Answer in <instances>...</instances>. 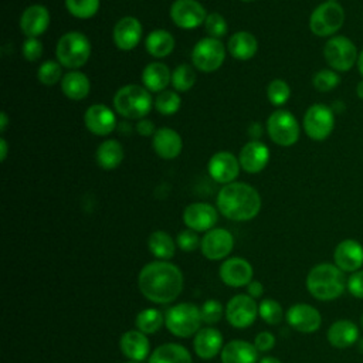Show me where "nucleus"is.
<instances>
[{
	"mask_svg": "<svg viewBox=\"0 0 363 363\" xmlns=\"http://www.w3.org/2000/svg\"><path fill=\"white\" fill-rule=\"evenodd\" d=\"M258 315L268 325H278L284 319V311L278 301L267 298L258 303Z\"/></svg>",
	"mask_w": 363,
	"mask_h": 363,
	"instance_id": "obj_37",
	"label": "nucleus"
},
{
	"mask_svg": "<svg viewBox=\"0 0 363 363\" xmlns=\"http://www.w3.org/2000/svg\"><path fill=\"white\" fill-rule=\"evenodd\" d=\"M50 24V11L43 4H31L28 6L21 17H20V28L21 33L27 38H37L45 30Z\"/></svg>",
	"mask_w": 363,
	"mask_h": 363,
	"instance_id": "obj_22",
	"label": "nucleus"
},
{
	"mask_svg": "<svg viewBox=\"0 0 363 363\" xmlns=\"http://www.w3.org/2000/svg\"><path fill=\"white\" fill-rule=\"evenodd\" d=\"M247 292L251 298L257 299V298H261V295L264 294V286L261 282L258 281H251L248 285H247Z\"/></svg>",
	"mask_w": 363,
	"mask_h": 363,
	"instance_id": "obj_51",
	"label": "nucleus"
},
{
	"mask_svg": "<svg viewBox=\"0 0 363 363\" xmlns=\"http://www.w3.org/2000/svg\"><path fill=\"white\" fill-rule=\"evenodd\" d=\"M238 160L247 173H258L269 160V149L259 140H251L242 146Z\"/></svg>",
	"mask_w": 363,
	"mask_h": 363,
	"instance_id": "obj_25",
	"label": "nucleus"
},
{
	"mask_svg": "<svg viewBox=\"0 0 363 363\" xmlns=\"http://www.w3.org/2000/svg\"><path fill=\"white\" fill-rule=\"evenodd\" d=\"M339 82H340V77L332 69H320L312 78V84L315 89H318L319 92L332 91L339 85Z\"/></svg>",
	"mask_w": 363,
	"mask_h": 363,
	"instance_id": "obj_43",
	"label": "nucleus"
},
{
	"mask_svg": "<svg viewBox=\"0 0 363 363\" xmlns=\"http://www.w3.org/2000/svg\"><path fill=\"white\" fill-rule=\"evenodd\" d=\"M57 61L69 69L81 68L91 57V43L88 37L79 31L65 33L55 47Z\"/></svg>",
	"mask_w": 363,
	"mask_h": 363,
	"instance_id": "obj_5",
	"label": "nucleus"
},
{
	"mask_svg": "<svg viewBox=\"0 0 363 363\" xmlns=\"http://www.w3.org/2000/svg\"><path fill=\"white\" fill-rule=\"evenodd\" d=\"M119 347L122 354L133 362H143L147 359V356H150V343L146 335L138 329L122 333Z\"/></svg>",
	"mask_w": 363,
	"mask_h": 363,
	"instance_id": "obj_23",
	"label": "nucleus"
},
{
	"mask_svg": "<svg viewBox=\"0 0 363 363\" xmlns=\"http://www.w3.org/2000/svg\"><path fill=\"white\" fill-rule=\"evenodd\" d=\"M196 82V74L189 64L177 65L172 72V84L176 91H189Z\"/></svg>",
	"mask_w": 363,
	"mask_h": 363,
	"instance_id": "obj_39",
	"label": "nucleus"
},
{
	"mask_svg": "<svg viewBox=\"0 0 363 363\" xmlns=\"http://www.w3.org/2000/svg\"><path fill=\"white\" fill-rule=\"evenodd\" d=\"M204 28L211 38L218 40L227 34L228 26H227L225 18L220 13H211L207 16V18L204 21Z\"/></svg>",
	"mask_w": 363,
	"mask_h": 363,
	"instance_id": "obj_45",
	"label": "nucleus"
},
{
	"mask_svg": "<svg viewBox=\"0 0 363 363\" xmlns=\"http://www.w3.org/2000/svg\"><path fill=\"white\" fill-rule=\"evenodd\" d=\"M193 349L200 359L208 360L221 353L223 335L218 329L207 326L201 328L193 339Z\"/></svg>",
	"mask_w": 363,
	"mask_h": 363,
	"instance_id": "obj_24",
	"label": "nucleus"
},
{
	"mask_svg": "<svg viewBox=\"0 0 363 363\" xmlns=\"http://www.w3.org/2000/svg\"><path fill=\"white\" fill-rule=\"evenodd\" d=\"M356 92H357V96H359L360 99H363V81H360V82L357 84Z\"/></svg>",
	"mask_w": 363,
	"mask_h": 363,
	"instance_id": "obj_55",
	"label": "nucleus"
},
{
	"mask_svg": "<svg viewBox=\"0 0 363 363\" xmlns=\"http://www.w3.org/2000/svg\"><path fill=\"white\" fill-rule=\"evenodd\" d=\"M289 85L284 79H272L267 88L268 101L275 106L284 105L289 99Z\"/></svg>",
	"mask_w": 363,
	"mask_h": 363,
	"instance_id": "obj_42",
	"label": "nucleus"
},
{
	"mask_svg": "<svg viewBox=\"0 0 363 363\" xmlns=\"http://www.w3.org/2000/svg\"><path fill=\"white\" fill-rule=\"evenodd\" d=\"M328 1H336V0H328Z\"/></svg>",
	"mask_w": 363,
	"mask_h": 363,
	"instance_id": "obj_61",
	"label": "nucleus"
},
{
	"mask_svg": "<svg viewBox=\"0 0 363 363\" xmlns=\"http://www.w3.org/2000/svg\"><path fill=\"white\" fill-rule=\"evenodd\" d=\"M86 129L98 136H106L113 132L116 126V118L111 108L102 104L91 105L84 115Z\"/></svg>",
	"mask_w": 363,
	"mask_h": 363,
	"instance_id": "obj_20",
	"label": "nucleus"
},
{
	"mask_svg": "<svg viewBox=\"0 0 363 363\" xmlns=\"http://www.w3.org/2000/svg\"><path fill=\"white\" fill-rule=\"evenodd\" d=\"M234 247V237L225 228H211L201 238V254L210 261L224 259Z\"/></svg>",
	"mask_w": 363,
	"mask_h": 363,
	"instance_id": "obj_14",
	"label": "nucleus"
},
{
	"mask_svg": "<svg viewBox=\"0 0 363 363\" xmlns=\"http://www.w3.org/2000/svg\"><path fill=\"white\" fill-rule=\"evenodd\" d=\"M220 278L227 286H247L252 281V265L242 257L227 258L220 265Z\"/></svg>",
	"mask_w": 363,
	"mask_h": 363,
	"instance_id": "obj_16",
	"label": "nucleus"
},
{
	"mask_svg": "<svg viewBox=\"0 0 363 363\" xmlns=\"http://www.w3.org/2000/svg\"><path fill=\"white\" fill-rule=\"evenodd\" d=\"M333 259L343 272H356L363 265V245L353 238H346L336 245Z\"/></svg>",
	"mask_w": 363,
	"mask_h": 363,
	"instance_id": "obj_19",
	"label": "nucleus"
},
{
	"mask_svg": "<svg viewBox=\"0 0 363 363\" xmlns=\"http://www.w3.org/2000/svg\"><path fill=\"white\" fill-rule=\"evenodd\" d=\"M357 347H359L360 353H363V339H360V340L357 342Z\"/></svg>",
	"mask_w": 363,
	"mask_h": 363,
	"instance_id": "obj_57",
	"label": "nucleus"
},
{
	"mask_svg": "<svg viewBox=\"0 0 363 363\" xmlns=\"http://www.w3.org/2000/svg\"><path fill=\"white\" fill-rule=\"evenodd\" d=\"M61 89L67 98L81 101L88 96L91 82L85 74L79 71H69L61 79Z\"/></svg>",
	"mask_w": 363,
	"mask_h": 363,
	"instance_id": "obj_32",
	"label": "nucleus"
},
{
	"mask_svg": "<svg viewBox=\"0 0 363 363\" xmlns=\"http://www.w3.org/2000/svg\"><path fill=\"white\" fill-rule=\"evenodd\" d=\"M225 58V48L217 38H201L191 51L193 65L203 72H213L221 67Z\"/></svg>",
	"mask_w": 363,
	"mask_h": 363,
	"instance_id": "obj_10",
	"label": "nucleus"
},
{
	"mask_svg": "<svg viewBox=\"0 0 363 363\" xmlns=\"http://www.w3.org/2000/svg\"><path fill=\"white\" fill-rule=\"evenodd\" d=\"M227 48H228V52L234 58L247 61L255 55V52L258 50V43H257V38L251 33L238 31L230 37Z\"/></svg>",
	"mask_w": 363,
	"mask_h": 363,
	"instance_id": "obj_30",
	"label": "nucleus"
},
{
	"mask_svg": "<svg viewBox=\"0 0 363 363\" xmlns=\"http://www.w3.org/2000/svg\"><path fill=\"white\" fill-rule=\"evenodd\" d=\"M347 291L352 296L363 299V269L350 274L347 278Z\"/></svg>",
	"mask_w": 363,
	"mask_h": 363,
	"instance_id": "obj_48",
	"label": "nucleus"
},
{
	"mask_svg": "<svg viewBox=\"0 0 363 363\" xmlns=\"http://www.w3.org/2000/svg\"><path fill=\"white\" fill-rule=\"evenodd\" d=\"M147 363H191V354L179 343H164L150 353Z\"/></svg>",
	"mask_w": 363,
	"mask_h": 363,
	"instance_id": "obj_31",
	"label": "nucleus"
},
{
	"mask_svg": "<svg viewBox=\"0 0 363 363\" xmlns=\"http://www.w3.org/2000/svg\"><path fill=\"white\" fill-rule=\"evenodd\" d=\"M345 23V10L336 1L319 4L309 17V28L318 37L335 34Z\"/></svg>",
	"mask_w": 363,
	"mask_h": 363,
	"instance_id": "obj_7",
	"label": "nucleus"
},
{
	"mask_svg": "<svg viewBox=\"0 0 363 363\" xmlns=\"http://www.w3.org/2000/svg\"><path fill=\"white\" fill-rule=\"evenodd\" d=\"M258 316V305L254 298L245 294L233 296L225 306L227 322L237 329H245L251 326Z\"/></svg>",
	"mask_w": 363,
	"mask_h": 363,
	"instance_id": "obj_12",
	"label": "nucleus"
},
{
	"mask_svg": "<svg viewBox=\"0 0 363 363\" xmlns=\"http://www.w3.org/2000/svg\"><path fill=\"white\" fill-rule=\"evenodd\" d=\"M241 1H245V3H248V1H254V0H241Z\"/></svg>",
	"mask_w": 363,
	"mask_h": 363,
	"instance_id": "obj_60",
	"label": "nucleus"
},
{
	"mask_svg": "<svg viewBox=\"0 0 363 363\" xmlns=\"http://www.w3.org/2000/svg\"><path fill=\"white\" fill-rule=\"evenodd\" d=\"M113 43L122 51L133 50L142 38V24L136 17H122L113 27Z\"/></svg>",
	"mask_w": 363,
	"mask_h": 363,
	"instance_id": "obj_21",
	"label": "nucleus"
},
{
	"mask_svg": "<svg viewBox=\"0 0 363 363\" xmlns=\"http://www.w3.org/2000/svg\"><path fill=\"white\" fill-rule=\"evenodd\" d=\"M183 274L170 261H152L138 275V286L142 295L153 303H170L183 291Z\"/></svg>",
	"mask_w": 363,
	"mask_h": 363,
	"instance_id": "obj_1",
	"label": "nucleus"
},
{
	"mask_svg": "<svg viewBox=\"0 0 363 363\" xmlns=\"http://www.w3.org/2000/svg\"><path fill=\"white\" fill-rule=\"evenodd\" d=\"M147 248L156 259L167 261L174 257L176 244L173 238L162 230L153 231L147 238Z\"/></svg>",
	"mask_w": 363,
	"mask_h": 363,
	"instance_id": "obj_35",
	"label": "nucleus"
},
{
	"mask_svg": "<svg viewBox=\"0 0 363 363\" xmlns=\"http://www.w3.org/2000/svg\"><path fill=\"white\" fill-rule=\"evenodd\" d=\"M136 132L142 136H150V135H155L156 129H155V123L149 119H139L138 123H136Z\"/></svg>",
	"mask_w": 363,
	"mask_h": 363,
	"instance_id": "obj_50",
	"label": "nucleus"
},
{
	"mask_svg": "<svg viewBox=\"0 0 363 363\" xmlns=\"http://www.w3.org/2000/svg\"><path fill=\"white\" fill-rule=\"evenodd\" d=\"M62 75V69H61V64L54 61V60H47L45 62H43L37 71V77L40 79L41 84L44 85H54L60 81Z\"/></svg>",
	"mask_w": 363,
	"mask_h": 363,
	"instance_id": "obj_41",
	"label": "nucleus"
},
{
	"mask_svg": "<svg viewBox=\"0 0 363 363\" xmlns=\"http://www.w3.org/2000/svg\"><path fill=\"white\" fill-rule=\"evenodd\" d=\"M126 363H142V362H133V360H129V362H126Z\"/></svg>",
	"mask_w": 363,
	"mask_h": 363,
	"instance_id": "obj_59",
	"label": "nucleus"
},
{
	"mask_svg": "<svg viewBox=\"0 0 363 363\" xmlns=\"http://www.w3.org/2000/svg\"><path fill=\"white\" fill-rule=\"evenodd\" d=\"M346 288L347 279L345 272L335 264H318L306 275V289L318 301L337 299Z\"/></svg>",
	"mask_w": 363,
	"mask_h": 363,
	"instance_id": "obj_3",
	"label": "nucleus"
},
{
	"mask_svg": "<svg viewBox=\"0 0 363 363\" xmlns=\"http://www.w3.org/2000/svg\"><path fill=\"white\" fill-rule=\"evenodd\" d=\"M217 208L228 220L248 221L259 213L261 196L252 186L242 182H233L218 191Z\"/></svg>",
	"mask_w": 363,
	"mask_h": 363,
	"instance_id": "obj_2",
	"label": "nucleus"
},
{
	"mask_svg": "<svg viewBox=\"0 0 363 363\" xmlns=\"http://www.w3.org/2000/svg\"><path fill=\"white\" fill-rule=\"evenodd\" d=\"M163 323H164V316L159 309H155V308H147L140 311L135 319L136 329L143 332L145 335L156 333Z\"/></svg>",
	"mask_w": 363,
	"mask_h": 363,
	"instance_id": "obj_36",
	"label": "nucleus"
},
{
	"mask_svg": "<svg viewBox=\"0 0 363 363\" xmlns=\"http://www.w3.org/2000/svg\"><path fill=\"white\" fill-rule=\"evenodd\" d=\"M326 337L333 347L346 349L359 342V329L354 322L339 319L329 326Z\"/></svg>",
	"mask_w": 363,
	"mask_h": 363,
	"instance_id": "obj_27",
	"label": "nucleus"
},
{
	"mask_svg": "<svg viewBox=\"0 0 363 363\" xmlns=\"http://www.w3.org/2000/svg\"><path fill=\"white\" fill-rule=\"evenodd\" d=\"M7 123H9V118H7V113L6 112H1L0 113V132H6V128H7Z\"/></svg>",
	"mask_w": 363,
	"mask_h": 363,
	"instance_id": "obj_53",
	"label": "nucleus"
},
{
	"mask_svg": "<svg viewBox=\"0 0 363 363\" xmlns=\"http://www.w3.org/2000/svg\"><path fill=\"white\" fill-rule=\"evenodd\" d=\"M267 130L272 142L279 146H292L299 138V123L285 109H277L268 116Z\"/></svg>",
	"mask_w": 363,
	"mask_h": 363,
	"instance_id": "obj_9",
	"label": "nucleus"
},
{
	"mask_svg": "<svg viewBox=\"0 0 363 363\" xmlns=\"http://www.w3.org/2000/svg\"><path fill=\"white\" fill-rule=\"evenodd\" d=\"M21 52L27 61L34 62L43 54V44L37 38H27L21 45Z\"/></svg>",
	"mask_w": 363,
	"mask_h": 363,
	"instance_id": "obj_47",
	"label": "nucleus"
},
{
	"mask_svg": "<svg viewBox=\"0 0 363 363\" xmlns=\"http://www.w3.org/2000/svg\"><path fill=\"white\" fill-rule=\"evenodd\" d=\"M180 96L174 91H162L155 99V108L162 115H173L180 108Z\"/></svg>",
	"mask_w": 363,
	"mask_h": 363,
	"instance_id": "obj_40",
	"label": "nucleus"
},
{
	"mask_svg": "<svg viewBox=\"0 0 363 363\" xmlns=\"http://www.w3.org/2000/svg\"><path fill=\"white\" fill-rule=\"evenodd\" d=\"M113 108L126 119H143L152 109V96L146 88L129 84L115 94Z\"/></svg>",
	"mask_w": 363,
	"mask_h": 363,
	"instance_id": "obj_4",
	"label": "nucleus"
},
{
	"mask_svg": "<svg viewBox=\"0 0 363 363\" xmlns=\"http://www.w3.org/2000/svg\"><path fill=\"white\" fill-rule=\"evenodd\" d=\"M176 244L177 247L184 251V252H191L194 250H197L201 244V240L199 238L197 233L193 231V230H183L177 234V238H176Z\"/></svg>",
	"mask_w": 363,
	"mask_h": 363,
	"instance_id": "obj_46",
	"label": "nucleus"
},
{
	"mask_svg": "<svg viewBox=\"0 0 363 363\" xmlns=\"http://www.w3.org/2000/svg\"><path fill=\"white\" fill-rule=\"evenodd\" d=\"M323 57L330 68L335 71H349L357 61L356 45L343 35L329 38L323 47Z\"/></svg>",
	"mask_w": 363,
	"mask_h": 363,
	"instance_id": "obj_8",
	"label": "nucleus"
},
{
	"mask_svg": "<svg viewBox=\"0 0 363 363\" xmlns=\"http://www.w3.org/2000/svg\"><path fill=\"white\" fill-rule=\"evenodd\" d=\"M357 67H359L360 74L363 75V51L359 54V58H357Z\"/></svg>",
	"mask_w": 363,
	"mask_h": 363,
	"instance_id": "obj_56",
	"label": "nucleus"
},
{
	"mask_svg": "<svg viewBox=\"0 0 363 363\" xmlns=\"http://www.w3.org/2000/svg\"><path fill=\"white\" fill-rule=\"evenodd\" d=\"M288 325L301 333H313L322 325L320 312L309 303H294L285 313Z\"/></svg>",
	"mask_w": 363,
	"mask_h": 363,
	"instance_id": "obj_15",
	"label": "nucleus"
},
{
	"mask_svg": "<svg viewBox=\"0 0 363 363\" xmlns=\"http://www.w3.org/2000/svg\"><path fill=\"white\" fill-rule=\"evenodd\" d=\"M123 160V147L118 140L102 142L96 149V163L105 170H112Z\"/></svg>",
	"mask_w": 363,
	"mask_h": 363,
	"instance_id": "obj_34",
	"label": "nucleus"
},
{
	"mask_svg": "<svg viewBox=\"0 0 363 363\" xmlns=\"http://www.w3.org/2000/svg\"><path fill=\"white\" fill-rule=\"evenodd\" d=\"M67 10L77 18H91L99 10V0H65Z\"/></svg>",
	"mask_w": 363,
	"mask_h": 363,
	"instance_id": "obj_38",
	"label": "nucleus"
},
{
	"mask_svg": "<svg viewBox=\"0 0 363 363\" xmlns=\"http://www.w3.org/2000/svg\"><path fill=\"white\" fill-rule=\"evenodd\" d=\"M258 363H282V362L274 356H264L262 359L258 360Z\"/></svg>",
	"mask_w": 363,
	"mask_h": 363,
	"instance_id": "obj_54",
	"label": "nucleus"
},
{
	"mask_svg": "<svg viewBox=\"0 0 363 363\" xmlns=\"http://www.w3.org/2000/svg\"><path fill=\"white\" fill-rule=\"evenodd\" d=\"M153 149L162 159H174L183 149L182 136L172 128H160L153 135Z\"/></svg>",
	"mask_w": 363,
	"mask_h": 363,
	"instance_id": "obj_26",
	"label": "nucleus"
},
{
	"mask_svg": "<svg viewBox=\"0 0 363 363\" xmlns=\"http://www.w3.org/2000/svg\"><path fill=\"white\" fill-rule=\"evenodd\" d=\"M200 308L190 302L177 303L166 311L164 325L167 330L177 337H190L201 328Z\"/></svg>",
	"mask_w": 363,
	"mask_h": 363,
	"instance_id": "obj_6",
	"label": "nucleus"
},
{
	"mask_svg": "<svg viewBox=\"0 0 363 363\" xmlns=\"http://www.w3.org/2000/svg\"><path fill=\"white\" fill-rule=\"evenodd\" d=\"M170 18L177 27L193 30L206 21L207 11L196 0H176L170 7Z\"/></svg>",
	"mask_w": 363,
	"mask_h": 363,
	"instance_id": "obj_13",
	"label": "nucleus"
},
{
	"mask_svg": "<svg viewBox=\"0 0 363 363\" xmlns=\"http://www.w3.org/2000/svg\"><path fill=\"white\" fill-rule=\"evenodd\" d=\"M240 160L231 152H217L208 160V173L213 180L228 184L235 180L240 173Z\"/></svg>",
	"mask_w": 363,
	"mask_h": 363,
	"instance_id": "obj_18",
	"label": "nucleus"
},
{
	"mask_svg": "<svg viewBox=\"0 0 363 363\" xmlns=\"http://www.w3.org/2000/svg\"><path fill=\"white\" fill-rule=\"evenodd\" d=\"M360 325H362V329H363V315H362V318H360Z\"/></svg>",
	"mask_w": 363,
	"mask_h": 363,
	"instance_id": "obj_58",
	"label": "nucleus"
},
{
	"mask_svg": "<svg viewBox=\"0 0 363 363\" xmlns=\"http://www.w3.org/2000/svg\"><path fill=\"white\" fill-rule=\"evenodd\" d=\"M217 220H218L217 210L208 203H203V201L191 203L183 211L184 224L196 233L210 231L211 228H214Z\"/></svg>",
	"mask_w": 363,
	"mask_h": 363,
	"instance_id": "obj_17",
	"label": "nucleus"
},
{
	"mask_svg": "<svg viewBox=\"0 0 363 363\" xmlns=\"http://www.w3.org/2000/svg\"><path fill=\"white\" fill-rule=\"evenodd\" d=\"M145 47L152 57L163 58L167 57L174 48V38L166 30H153L145 40Z\"/></svg>",
	"mask_w": 363,
	"mask_h": 363,
	"instance_id": "obj_33",
	"label": "nucleus"
},
{
	"mask_svg": "<svg viewBox=\"0 0 363 363\" xmlns=\"http://www.w3.org/2000/svg\"><path fill=\"white\" fill-rule=\"evenodd\" d=\"M259 352L247 340L234 339L227 342L221 349L223 363H258Z\"/></svg>",
	"mask_w": 363,
	"mask_h": 363,
	"instance_id": "obj_28",
	"label": "nucleus"
},
{
	"mask_svg": "<svg viewBox=\"0 0 363 363\" xmlns=\"http://www.w3.org/2000/svg\"><path fill=\"white\" fill-rule=\"evenodd\" d=\"M200 313H201V319L204 323L207 325H214L217 323L223 315H225V309L221 305L220 301L217 299H207L201 308H200Z\"/></svg>",
	"mask_w": 363,
	"mask_h": 363,
	"instance_id": "obj_44",
	"label": "nucleus"
},
{
	"mask_svg": "<svg viewBox=\"0 0 363 363\" xmlns=\"http://www.w3.org/2000/svg\"><path fill=\"white\" fill-rule=\"evenodd\" d=\"M0 160L4 162L6 160V156H7V142L4 138L0 139Z\"/></svg>",
	"mask_w": 363,
	"mask_h": 363,
	"instance_id": "obj_52",
	"label": "nucleus"
},
{
	"mask_svg": "<svg viewBox=\"0 0 363 363\" xmlns=\"http://www.w3.org/2000/svg\"><path fill=\"white\" fill-rule=\"evenodd\" d=\"M333 126V112L323 104H313L303 115V129L313 140H325L332 133Z\"/></svg>",
	"mask_w": 363,
	"mask_h": 363,
	"instance_id": "obj_11",
	"label": "nucleus"
},
{
	"mask_svg": "<svg viewBox=\"0 0 363 363\" xmlns=\"http://www.w3.org/2000/svg\"><path fill=\"white\" fill-rule=\"evenodd\" d=\"M254 346L258 352H268L275 346V336L271 332H259L254 339Z\"/></svg>",
	"mask_w": 363,
	"mask_h": 363,
	"instance_id": "obj_49",
	"label": "nucleus"
},
{
	"mask_svg": "<svg viewBox=\"0 0 363 363\" xmlns=\"http://www.w3.org/2000/svg\"><path fill=\"white\" fill-rule=\"evenodd\" d=\"M172 81V74L163 62H150L143 68L142 82L150 92H162Z\"/></svg>",
	"mask_w": 363,
	"mask_h": 363,
	"instance_id": "obj_29",
	"label": "nucleus"
}]
</instances>
